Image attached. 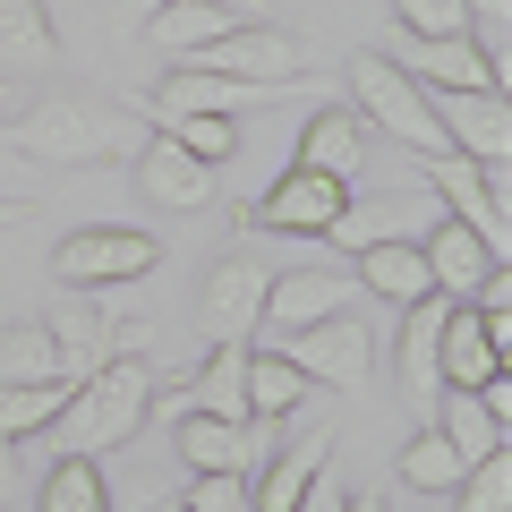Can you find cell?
I'll list each match as a JSON object with an SVG mask.
<instances>
[{
    "mask_svg": "<svg viewBox=\"0 0 512 512\" xmlns=\"http://www.w3.org/2000/svg\"><path fill=\"white\" fill-rule=\"evenodd\" d=\"M9 146L26 163H52V171H94V163H128L146 146V128L120 94H94V86H43L9 111Z\"/></svg>",
    "mask_w": 512,
    "mask_h": 512,
    "instance_id": "1",
    "label": "cell"
},
{
    "mask_svg": "<svg viewBox=\"0 0 512 512\" xmlns=\"http://www.w3.org/2000/svg\"><path fill=\"white\" fill-rule=\"evenodd\" d=\"M146 393H154V367L137 359V350H120V359H103L94 376H77L69 402H60V419L43 427V436H52V461H69V453L103 461L111 444H128L146 427Z\"/></svg>",
    "mask_w": 512,
    "mask_h": 512,
    "instance_id": "2",
    "label": "cell"
},
{
    "mask_svg": "<svg viewBox=\"0 0 512 512\" xmlns=\"http://www.w3.org/2000/svg\"><path fill=\"white\" fill-rule=\"evenodd\" d=\"M350 111H359L367 128H384L393 146H410L419 163L427 154H453L444 128H436V111H427V86H410L384 52H350Z\"/></svg>",
    "mask_w": 512,
    "mask_h": 512,
    "instance_id": "3",
    "label": "cell"
},
{
    "mask_svg": "<svg viewBox=\"0 0 512 512\" xmlns=\"http://www.w3.org/2000/svg\"><path fill=\"white\" fill-rule=\"evenodd\" d=\"M419 180L444 197V214H453V222H470V231L487 239V256H504V265H512V180H504V163H470V154H427V163H419Z\"/></svg>",
    "mask_w": 512,
    "mask_h": 512,
    "instance_id": "4",
    "label": "cell"
},
{
    "mask_svg": "<svg viewBox=\"0 0 512 512\" xmlns=\"http://www.w3.org/2000/svg\"><path fill=\"white\" fill-rule=\"evenodd\" d=\"M154 265H163V248L120 222H86L52 248V282H69V291H120V282H146Z\"/></svg>",
    "mask_w": 512,
    "mask_h": 512,
    "instance_id": "5",
    "label": "cell"
},
{
    "mask_svg": "<svg viewBox=\"0 0 512 512\" xmlns=\"http://www.w3.org/2000/svg\"><path fill=\"white\" fill-rule=\"evenodd\" d=\"M180 69L239 77V86H265V94L308 86V52H299V35H282V26H231V35H214L205 52H188Z\"/></svg>",
    "mask_w": 512,
    "mask_h": 512,
    "instance_id": "6",
    "label": "cell"
},
{
    "mask_svg": "<svg viewBox=\"0 0 512 512\" xmlns=\"http://www.w3.org/2000/svg\"><path fill=\"white\" fill-rule=\"evenodd\" d=\"M350 222V180L325 171H282L265 197L239 214V231H274V239H333Z\"/></svg>",
    "mask_w": 512,
    "mask_h": 512,
    "instance_id": "7",
    "label": "cell"
},
{
    "mask_svg": "<svg viewBox=\"0 0 512 512\" xmlns=\"http://www.w3.org/2000/svg\"><path fill=\"white\" fill-rule=\"evenodd\" d=\"M282 359H291L308 384H333V393H359V384L376 376V325H367L359 308H342V316H325V325H299Z\"/></svg>",
    "mask_w": 512,
    "mask_h": 512,
    "instance_id": "8",
    "label": "cell"
},
{
    "mask_svg": "<svg viewBox=\"0 0 512 512\" xmlns=\"http://www.w3.org/2000/svg\"><path fill=\"white\" fill-rule=\"evenodd\" d=\"M427 111H436L444 146L470 154V163H504V154H512V103L495 86H436Z\"/></svg>",
    "mask_w": 512,
    "mask_h": 512,
    "instance_id": "9",
    "label": "cell"
},
{
    "mask_svg": "<svg viewBox=\"0 0 512 512\" xmlns=\"http://www.w3.org/2000/svg\"><path fill=\"white\" fill-rule=\"evenodd\" d=\"M265 282H274V265H265V256H248V248L214 256V274H205V291H197V308H205V325H214V342H248L256 308H265Z\"/></svg>",
    "mask_w": 512,
    "mask_h": 512,
    "instance_id": "10",
    "label": "cell"
},
{
    "mask_svg": "<svg viewBox=\"0 0 512 512\" xmlns=\"http://www.w3.org/2000/svg\"><path fill=\"white\" fill-rule=\"evenodd\" d=\"M171 453H180L188 470L248 478L256 461H265V427H256V419H205V410H188V419L171 427Z\"/></svg>",
    "mask_w": 512,
    "mask_h": 512,
    "instance_id": "11",
    "label": "cell"
},
{
    "mask_svg": "<svg viewBox=\"0 0 512 512\" xmlns=\"http://www.w3.org/2000/svg\"><path fill=\"white\" fill-rule=\"evenodd\" d=\"M393 69L410 77V86H495L504 94V77L487 69V60H478V43L470 35H402V26H393Z\"/></svg>",
    "mask_w": 512,
    "mask_h": 512,
    "instance_id": "12",
    "label": "cell"
},
{
    "mask_svg": "<svg viewBox=\"0 0 512 512\" xmlns=\"http://www.w3.org/2000/svg\"><path fill=\"white\" fill-rule=\"evenodd\" d=\"M504 376V342L487 333V316L470 308V299H453L444 308V333H436V384H453V393H478V384Z\"/></svg>",
    "mask_w": 512,
    "mask_h": 512,
    "instance_id": "13",
    "label": "cell"
},
{
    "mask_svg": "<svg viewBox=\"0 0 512 512\" xmlns=\"http://www.w3.org/2000/svg\"><path fill=\"white\" fill-rule=\"evenodd\" d=\"M350 299H359V282L350 274H333V265H299V274H274L265 282V325H282V333H299V325H325V316H342Z\"/></svg>",
    "mask_w": 512,
    "mask_h": 512,
    "instance_id": "14",
    "label": "cell"
},
{
    "mask_svg": "<svg viewBox=\"0 0 512 512\" xmlns=\"http://www.w3.org/2000/svg\"><path fill=\"white\" fill-rule=\"evenodd\" d=\"M128 171H137V188H146L154 205H163V214H197L205 197H214V163H197V154H180L163 137V128H154L146 146L128 154Z\"/></svg>",
    "mask_w": 512,
    "mask_h": 512,
    "instance_id": "15",
    "label": "cell"
},
{
    "mask_svg": "<svg viewBox=\"0 0 512 512\" xmlns=\"http://www.w3.org/2000/svg\"><path fill=\"white\" fill-rule=\"evenodd\" d=\"M367 163V120L350 103H316L308 120H299V154L291 171H325V180H359Z\"/></svg>",
    "mask_w": 512,
    "mask_h": 512,
    "instance_id": "16",
    "label": "cell"
},
{
    "mask_svg": "<svg viewBox=\"0 0 512 512\" xmlns=\"http://www.w3.org/2000/svg\"><path fill=\"white\" fill-rule=\"evenodd\" d=\"M43 325H52V342H60V376H94V367L103 359H120V316L111 308H94L86 291L77 299H52V316H43Z\"/></svg>",
    "mask_w": 512,
    "mask_h": 512,
    "instance_id": "17",
    "label": "cell"
},
{
    "mask_svg": "<svg viewBox=\"0 0 512 512\" xmlns=\"http://www.w3.org/2000/svg\"><path fill=\"white\" fill-rule=\"evenodd\" d=\"M231 26H248L231 0H163V9H146V18H137V35H146V52L188 60V52H205L214 35H231Z\"/></svg>",
    "mask_w": 512,
    "mask_h": 512,
    "instance_id": "18",
    "label": "cell"
},
{
    "mask_svg": "<svg viewBox=\"0 0 512 512\" xmlns=\"http://www.w3.org/2000/svg\"><path fill=\"white\" fill-rule=\"evenodd\" d=\"M419 256H427V291L436 299H470L478 282H487V265H504V256H487V239H478L470 222H453V214L419 239Z\"/></svg>",
    "mask_w": 512,
    "mask_h": 512,
    "instance_id": "19",
    "label": "cell"
},
{
    "mask_svg": "<svg viewBox=\"0 0 512 512\" xmlns=\"http://www.w3.org/2000/svg\"><path fill=\"white\" fill-rule=\"evenodd\" d=\"M359 265H350V282H359L367 299H384V308H410V299H436L427 291V256L419 239H367V248H350Z\"/></svg>",
    "mask_w": 512,
    "mask_h": 512,
    "instance_id": "20",
    "label": "cell"
},
{
    "mask_svg": "<svg viewBox=\"0 0 512 512\" xmlns=\"http://www.w3.org/2000/svg\"><path fill=\"white\" fill-rule=\"evenodd\" d=\"M316 470H333V444H325V436L291 444V453H265V461L248 470V504H256V512H291L299 495H308Z\"/></svg>",
    "mask_w": 512,
    "mask_h": 512,
    "instance_id": "21",
    "label": "cell"
},
{
    "mask_svg": "<svg viewBox=\"0 0 512 512\" xmlns=\"http://www.w3.org/2000/svg\"><path fill=\"white\" fill-rule=\"evenodd\" d=\"M60 52V26L43 18V0H0V77H43Z\"/></svg>",
    "mask_w": 512,
    "mask_h": 512,
    "instance_id": "22",
    "label": "cell"
},
{
    "mask_svg": "<svg viewBox=\"0 0 512 512\" xmlns=\"http://www.w3.org/2000/svg\"><path fill=\"white\" fill-rule=\"evenodd\" d=\"M436 436L444 444H453V453L461 461H487V453H504V427L512 419H495V410H487V393H453V384H436Z\"/></svg>",
    "mask_w": 512,
    "mask_h": 512,
    "instance_id": "23",
    "label": "cell"
},
{
    "mask_svg": "<svg viewBox=\"0 0 512 512\" xmlns=\"http://www.w3.org/2000/svg\"><path fill=\"white\" fill-rule=\"evenodd\" d=\"M239 393H248V419H256V427H274V419H291V410L308 402V376H299L282 350H248V376H239Z\"/></svg>",
    "mask_w": 512,
    "mask_h": 512,
    "instance_id": "24",
    "label": "cell"
},
{
    "mask_svg": "<svg viewBox=\"0 0 512 512\" xmlns=\"http://www.w3.org/2000/svg\"><path fill=\"white\" fill-rule=\"evenodd\" d=\"M239 376H248V342H214V350H205V367L188 376V402H197L205 419H248Z\"/></svg>",
    "mask_w": 512,
    "mask_h": 512,
    "instance_id": "25",
    "label": "cell"
},
{
    "mask_svg": "<svg viewBox=\"0 0 512 512\" xmlns=\"http://www.w3.org/2000/svg\"><path fill=\"white\" fill-rule=\"evenodd\" d=\"M60 376V342L43 316H26V325H0V384H52ZM69 384V376H60Z\"/></svg>",
    "mask_w": 512,
    "mask_h": 512,
    "instance_id": "26",
    "label": "cell"
},
{
    "mask_svg": "<svg viewBox=\"0 0 512 512\" xmlns=\"http://www.w3.org/2000/svg\"><path fill=\"white\" fill-rule=\"evenodd\" d=\"M35 512H111V478H103V461H86V453L52 461V478H43Z\"/></svg>",
    "mask_w": 512,
    "mask_h": 512,
    "instance_id": "27",
    "label": "cell"
},
{
    "mask_svg": "<svg viewBox=\"0 0 512 512\" xmlns=\"http://www.w3.org/2000/svg\"><path fill=\"white\" fill-rule=\"evenodd\" d=\"M444 308L453 299H410L402 316V384H419V393H436V333H444Z\"/></svg>",
    "mask_w": 512,
    "mask_h": 512,
    "instance_id": "28",
    "label": "cell"
},
{
    "mask_svg": "<svg viewBox=\"0 0 512 512\" xmlns=\"http://www.w3.org/2000/svg\"><path fill=\"white\" fill-rule=\"evenodd\" d=\"M60 402H69V384H0V436L18 444V436H43V427L60 419Z\"/></svg>",
    "mask_w": 512,
    "mask_h": 512,
    "instance_id": "29",
    "label": "cell"
},
{
    "mask_svg": "<svg viewBox=\"0 0 512 512\" xmlns=\"http://www.w3.org/2000/svg\"><path fill=\"white\" fill-rule=\"evenodd\" d=\"M461 470H470V461H461L453 444L436 436V427H419V436L402 444V478H410L419 495H453V487H461Z\"/></svg>",
    "mask_w": 512,
    "mask_h": 512,
    "instance_id": "30",
    "label": "cell"
},
{
    "mask_svg": "<svg viewBox=\"0 0 512 512\" xmlns=\"http://www.w3.org/2000/svg\"><path fill=\"white\" fill-rule=\"evenodd\" d=\"M180 154H197V163H231L239 154V120H214V111H171V120H154Z\"/></svg>",
    "mask_w": 512,
    "mask_h": 512,
    "instance_id": "31",
    "label": "cell"
},
{
    "mask_svg": "<svg viewBox=\"0 0 512 512\" xmlns=\"http://www.w3.org/2000/svg\"><path fill=\"white\" fill-rule=\"evenodd\" d=\"M453 512H512V461H504V453L470 461L461 487H453Z\"/></svg>",
    "mask_w": 512,
    "mask_h": 512,
    "instance_id": "32",
    "label": "cell"
},
{
    "mask_svg": "<svg viewBox=\"0 0 512 512\" xmlns=\"http://www.w3.org/2000/svg\"><path fill=\"white\" fill-rule=\"evenodd\" d=\"M470 9V43L495 77H504V52H512V0H461Z\"/></svg>",
    "mask_w": 512,
    "mask_h": 512,
    "instance_id": "33",
    "label": "cell"
},
{
    "mask_svg": "<svg viewBox=\"0 0 512 512\" xmlns=\"http://www.w3.org/2000/svg\"><path fill=\"white\" fill-rule=\"evenodd\" d=\"M393 26L402 35H470V9L461 0H393Z\"/></svg>",
    "mask_w": 512,
    "mask_h": 512,
    "instance_id": "34",
    "label": "cell"
},
{
    "mask_svg": "<svg viewBox=\"0 0 512 512\" xmlns=\"http://www.w3.org/2000/svg\"><path fill=\"white\" fill-rule=\"evenodd\" d=\"M188 512H239L248 504V487L239 478H214V470H188V495H180Z\"/></svg>",
    "mask_w": 512,
    "mask_h": 512,
    "instance_id": "35",
    "label": "cell"
},
{
    "mask_svg": "<svg viewBox=\"0 0 512 512\" xmlns=\"http://www.w3.org/2000/svg\"><path fill=\"white\" fill-rule=\"evenodd\" d=\"M342 504H350V495L333 487V470H316V478H308V495H299L291 512H342Z\"/></svg>",
    "mask_w": 512,
    "mask_h": 512,
    "instance_id": "36",
    "label": "cell"
},
{
    "mask_svg": "<svg viewBox=\"0 0 512 512\" xmlns=\"http://www.w3.org/2000/svg\"><path fill=\"white\" fill-rule=\"evenodd\" d=\"M18 495H26V470H18V444L0 436V512L18 504Z\"/></svg>",
    "mask_w": 512,
    "mask_h": 512,
    "instance_id": "37",
    "label": "cell"
},
{
    "mask_svg": "<svg viewBox=\"0 0 512 512\" xmlns=\"http://www.w3.org/2000/svg\"><path fill=\"white\" fill-rule=\"evenodd\" d=\"M128 512H188V504H180V495H137Z\"/></svg>",
    "mask_w": 512,
    "mask_h": 512,
    "instance_id": "38",
    "label": "cell"
},
{
    "mask_svg": "<svg viewBox=\"0 0 512 512\" xmlns=\"http://www.w3.org/2000/svg\"><path fill=\"white\" fill-rule=\"evenodd\" d=\"M0 222H26V205H18V197H0Z\"/></svg>",
    "mask_w": 512,
    "mask_h": 512,
    "instance_id": "39",
    "label": "cell"
},
{
    "mask_svg": "<svg viewBox=\"0 0 512 512\" xmlns=\"http://www.w3.org/2000/svg\"><path fill=\"white\" fill-rule=\"evenodd\" d=\"M342 512H384V504H376V495H350V504H342Z\"/></svg>",
    "mask_w": 512,
    "mask_h": 512,
    "instance_id": "40",
    "label": "cell"
},
{
    "mask_svg": "<svg viewBox=\"0 0 512 512\" xmlns=\"http://www.w3.org/2000/svg\"><path fill=\"white\" fill-rule=\"evenodd\" d=\"M137 9H163V0H137Z\"/></svg>",
    "mask_w": 512,
    "mask_h": 512,
    "instance_id": "41",
    "label": "cell"
}]
</instances>
